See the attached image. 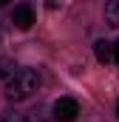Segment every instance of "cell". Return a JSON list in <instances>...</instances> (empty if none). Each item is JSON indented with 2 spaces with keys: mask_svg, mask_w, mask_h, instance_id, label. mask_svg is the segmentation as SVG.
I'll use <instances>...</instances> for the list:
<instances>
[{
  "mask_svg": "<svg viewBox=\"0 0 119 122\" xmlns=\"http://www.w3.org/2000/svg\"><path fill=\"white\" fill-rule=\"evenodd\" d=\"M40 85H43V77H40L37 68H20L17 80L6 88V97L11 102H23V99H29V97H34L40 91Z\"/></svg>",
  "mask_w": 119,
  "mask_h": 122,
  "instance_id": "obj_1",
  "label": "cell"
},
{
  "mask_svg": "<svg viewBox=\"0 0 119 122\" xmlns=\"http://www.w3.org/2000/svg\"><path fill=\"white\" fill-rule=\"evenodd\" d=\"M79 117V102L71 99V97H62L54 102V119L57 122H74Z\"/></svg>",
  "mask_w": 119,
  "mask_h": 122,
  "instance_id": "obj_2",
  "label": "cell"
},
{
  "mask_svg": "<svg viewBox=\"0 0 119 122\" xmlns=\"http://www.w3.org/2000/svg\"><path fill=\"white\" fill-rule=\"evenodd\" d=\"M11 23H14L17 29H31V26L37 23V17H34V9H31L29 3H20V6H14V9H11Z\"/></svg>",
  "mask_w": 119,
  "mask_h": 122,
  "instance_id": "obj_3",
  "label": "cell"
},
{
  "mask_svg": "<svg viewBox=\"0 0 119 122\" xmlns=\"http://www.w3.org/2000/svg\"><path fill=\"white\" fill-rule=\"evenodd\" d=\"M20 68L14 65V60H0V88H9L14 80H17Z\"/></svg>",
  "mask_w": 119,
  "mask_h": 122,
  "instance_id": "obj_4",
  "label": "cell"
},
{
  "mask_svg": "<svg viewBox=\"0 0 119 122\" xmlns=\"http://www.w3.org/2000/svg\"><path fill=\"white\" fill-rule=\"evenodd\" d=\"M94 54H96L99 62H108V60H114V46L108 40H96L94 43Z\"/></svg>",
  "mask_w": 119,
  "mask_h": 122,
  "instance_id": "obj_5",
  "label": "cell"
},
{
  "mask_svg": "<svg viewBox=\"0 0 119 122\" xmlns=\"http://www.w3.org/2000/svg\"><path fill=\"white\" fill-rule=\"evenodd\" d=\"M105 20H108L111 26H119V0L105 3Z\"/></svg>",
  "mask_w": 119,
  "mask_h": 122,
  "instance_id": "obj_6",
  "label": "cell"
},
{
  "mask_svg": "<svg viewBox=\"0 0 119 122\" xmlns=\"http://www.w3.org/2000/svg\"><path fill=\"white\" fill-rule=\"evenodd\" d=\"M3 122H31V119H29V114H23V111H6Z\"/></svg>",
  "mask_w": 119,
  "mask_h": 122,
  "instance_id": "obj_7",
  "label": "cell"
},
{
  "mask_svg": "<svg viewBox=\"0 0 119 122\" xmlns=\"http://www.w3.org/2000/svg\"><path fill=\"white\" fill-rule=\"evenodd\" d=\"M114 60L119 62V40H116V43H114Z\"/></svg>",
  "mask_w": 119,
  "mask_h": 122,
  "instance_id": "obj_8",
  "label": "cell"
},
{
  "mask_svg": "<svg viewBox=\"0 0 119 122\" xmlns=\"http://www.w3.org/2000/svg\"><path fill=\"white\" fill-rule=\"evenodd\" d=\"M116 117H119V102H116Z\"/></svg>",
  "mask_w": 119,
  "mask_h": 122,
  "instance_id": "obj_9",
  "label": "cell"
},
{
  "mask_svg": "<svg viewBox=\"0 0 119 122\" xmlns=\"http://www.w3.org/2000/svg\"><path fill=\"white\" fill-rule=\"evenodd\" d=\"M0 6H3V0H0Z\"/></svg>",
  "mask_w": 119,
  "mask_h": 122,
  "instance_id": "obj_10",
  "label": "cell"
}]
</instances>
